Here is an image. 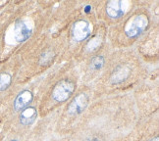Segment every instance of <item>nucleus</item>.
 <instances>
[{
  "mask_svg": "<svg viewBox=\"0 0 159 141\" xmlns=\"http://www.w3.org/2000/svg\"><path fill=\"white\" fill-rule=\"evenodd\" d=\"M148 26V18L143 14L132 17L125 26V33L128 37L134 38L142 34Z\"/></svg>",
  "mask_w": 159,
  "mask_h": 141,
  "instance_id": "1",
  "label": "nucleus"
},
{
  "mask_svg": "<svg viewBox=\"0 0 159 141\" xmlns=\"http://www.w3.org/2000/svg\"><path fill=\"white\" fill-rule=\"evenodd\" d=\"M75 90V83L70 79H63L54 86L52 98L57 102H65L69 99Z\"/></svg>",
  "mask_w": 159,
  "mask_h": 141,
  "instance_id": "2",
  "label": "nucleus"
},
{
  "mask_svg": "<svg viewBox=\"0 0 159 141\" xmlns=\"http://www.w3.org/2000/svg\"><path fill=\"white\" fill-rule=\"evenodd\" d=\"M88 104H89L88 95L84 93L79 94L70 103V105L68 107V113L71 116H77L82 114L85 110V108L88 107Z\"/></svg>",
  "mask_w": 159,
  "mask_h": 141,
  "instance_id": "3",
  "label": "nucleus"
},
{
  "mask_svg": "<svg viewBox=\"0 0 159 141\" xmlns=\"http://www.w3.org/2000/svg\"><path fill=\"white\" fill-rule=\"evenodd\" d=\"M72 33H73V37L77 41H83L84 39H87L91 33L90 24L84 20L78 21L74 24Z\"/></svg>",
  "mask_w": 159,
  "mask_h": 141,
  "instance_id": "4",
  "label": "nucleus"
},
{
  "mask_svg": "<svg viewBox=\"0 0 159 141\" xmlns=\"http://www.w3.org/2000/svg\"><path fill=\"white\" fill-rule=\"evenodd\" d=\"M33 33L32 27L23 20L17 21L14 28V36L18 42H24L30 37Z\"/></svg>",
  "mask_w": 159,
  "mask_h": 141,
  "instance_id": "5",
  "label": "nucleus"
},
{
  "mask_svg": "<svg viewBox=\"0 0 159 141\" xmlns=\"http://www.w3.org/2000/svg\"><path fill=\"white\" fill-rule=\"evenodd\" d=\"M106 13L112 19H119L125 13L123 2L120 0H112L106 5Z\"/></svg>",
  "mask_w": 159,
  "mask_h": 141,
  "instance_id": "6",
  "label": "nucleus"
},
{
  "mask_svg": "<svg viewBox=\"0 0 159 141\" xmlns=\"http://www.w3.org/2000/svg\"><path fill=\"white\" fill-rule=\"evenodd\" d=\"M34 95L29 90H24L16 97L14 101V109L16 111H23L24 109L29 107L33 101Z\"/></svg>",
  "mask_w": 159,
  "mask_h": 141,
  "instance_id": "7",
  "label": "nucleus"
},
{
  "mask_svg": "<svg viewBox=\"0 0 159 141\" xmlns=\"http://www.w3.org/2000/svg\"><path fill=\"white\" fill-rule=\"evenodd\" d=\"M38 111L34 107H27L21 112L20 115V122L23 126H30L35 121Z\"/></svg>",
  "mask_w": 159,
  "mask_h": 141,
  "instance_id": "8",
  "label": "nucleus"
},
{
  "mask_svg": "<svg viewBox=\"0 0 159 141\" xmlns=\"http://www.w3.org/2000/svg\"><path fill=\"white\" fill-rule=\"evenodd\" d=\"M131 70L129 67L127 66H120L116 69L112 76H111V82L112 83H120L122 82H124L125 79L128 78V77L130 76Z\"/></svg>",
  "mask_w": 159,
  "mask_h": 141,
  "instance_id": "9",
  "label": "nucleus"
},
{
  "mask_svg": "<svg viewBox=\"0 0 159 141\" xmlns=\"http://www.w3.org/2000/svg\"><path fill=\"white\" fill-rule=\"evenodd\" d=\"M12 81V77L8 73H0V91H4L7 89Z\"/></svg>",
  "mask_w": 159,
  "mask_h": 141,
  "instance_id": "10",
  "label": "nucleus"
},
{
  "mask_svg": "<svg viewBox=\"0 0 159 141\" xmlns=\"http://www.w3.org/2000/svg\"><path fill=\"white\" fill-rule=\"evenodd\" d=\"M100 44H101V37L99 35H96L89 42L88 45H87V48H88L89 51H94L98 48V46Z\"/></svg>",
  "mask_w": 159,
  "mask_h": 141,
  "instance_id": "11",
  "label": "nucleus"
},
{
  "mask_svg": "<svg viewBox=\"0 0 159 141\" xmlns=\"http://www.w3.org/2000/svg\"><path fill=\"white\" fill-rule=\"evenodd\" d=\"M103 65H104V58L102 56L95 57L93 59V61H91V68L95 71L100 70L103 67Z\"/></svg>",
  "mask_w": 159,
  "mask_h": 141,
  "instance_id": "12",
  "label": "nucleus"
},
{
  "mask_svg": "<svg viewBox=\"0 0 159 141\" xmlns=\"http://www.w3.org/2000/svg\"><path fill=\"white\" fill-rule=\"evenodd\" d=\"M83 141H104V138H103L101 135H98V134H94V135H90V136L87 137Z\"/></svg>",
  "mask_w": 159,
  "mask_h": 141,
  "instance_id": "13",
  "label": "nucleus"
},
{
  "mask_svg": "<svg viewBox=\"0 0 159 141\" xmlns=\"http://www.w3.org/2000/svg\"><path fill=\"white\" fill-rule=\"evenodd\" d=\"M151 141H159V138L158 137H155V138H153Z\"/></svg>",
  "mask_w": 159,
  "mask_h": 141,
  "instance_id": "14",
  "label": "nucleus"
},
{
  "mask_svg": "<svg viewBox=\"0 0 159 141\" xmlns=\"http://www.w3.org/2000/svg\"><path fill=\"white\" fill-rule=\"evenodd\" d=\"M11 141H18V140H11Z\"/></svg>",
  "mask_w": 159,
  "mask_h": 141,
  "instance_id": "15",
  "label": "nucleus"
}]
</instances>
